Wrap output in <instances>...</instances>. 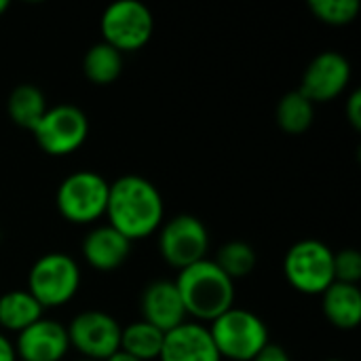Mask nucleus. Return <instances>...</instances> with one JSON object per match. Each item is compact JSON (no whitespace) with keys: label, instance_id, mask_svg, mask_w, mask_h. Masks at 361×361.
Returning a JSON list of instances; mask_svg holds the SVG:
<instances>
[{"label":"nucleus","instance_id":"19","mask_svg":"<svg viewBox=\"0 0 361 361\" xmlns=\"http://www.w3.org/2000/svg\"><path fill=\"white\" fill-rule=\"evenodd\" d=\"M123 53H118L116 49H112L106 42H95L85 51L82 57V74L89 82L106 87L112 85L121 74H123Z\"/></svg>","mask_w":361,"mask_h":361},{"label":"nucleus","instance_id":"30","mask_svg":"<svg viewBox=\"0 0 361 361\" xmlns=\"http://www.w3.org/2000/svg\"><path fill=\"white\" fill-rule=\"evenodd\" d=\"M326 361H343V360H334V357H332V360H326Z\"/></svg>","mask_w":361,"mask_h":361},{"label":"nucleus","instance_id":"29","mask_svg":"<svg viewBox=\"0 0 361 361\" xmlns=\"http://www.w3.org/2000/svg\"><path fill=\"white\" fill-rule=\"evenodd\" d=\"M8 6H11V4H8V0H0V15H2V13H6V11H8Z\"/></svg>","mask_w":361,"mask_h":361},{"label":"nucleus","instance_id":"18","mask_svg":"<svg viewBox=\"0 0 361 361\" xmlns=\"http://www.w3.org/2000/svg\"><path fill=\"white\" fill-rule=\"evenodd\" d=\"M47 97L40 91V87L32 85V82H21L17 85L6 99V112L11 116V121L21 127L32 131L34 125L40 121V116L47 112Z\"/></svg>","mask_w":361,"mask_h":361},{"label":"nucleus","instance_id":"15","mask_svg":"<svg viewBox=\"0 0 361 361\" xmlns=\"http://www.w3.org/2000/svg\"><path fill=\"white\" fill-rule=\"evenodd\" d=\"M131 241H127L118 231H114L110 224L93 226L80 245L85 262L97 271V273H112L121 269L129 254H131Z\"/></svg>","mask_w":361,"mask_h":361},{"label":"nucleus","instance_id":"1","mask_svg":"<svg viewBox=\"0 0 361 361\" xmlns=\"http://www.w3.org/2000/svg\"><path fill=\"white\" fill-rule=\"evenodd\" d=\"M108 224L118 231L127 241L152 237L165 222V203L161 190L146 178L127 173L110 182Z\"/></svg>","mask_w":361,"mask_h":361},{"label":"nucleus","instance_id":"23","mask_svg":"<svg viewBox=\"0 0 361 361\" xmlns=\"http://www.w3.org/2000/svg\"><path fill=\"white\" fill-rule=\"evenodd\" d=\"M309 11L328 25H347L355 21L360 13L357 0H309Z\"/></svg>","mask_w":361,"mask_h":361},{"label":"nucleus","instance_id":"9","mask_svg":"<svg viewBox=\"0 0 361 361\" xmlns=\"http://www.w3.org/2000/svg\"><path fill=\"white\" fill-rule=\"evenodd\" d=\"M159 233V254L176 271L192 267L207 258L209 252V231L192 214H178L161 224Z\"/></svg>","mask_w":361,"mask_h":361},{"label":"nucleus","instance_id":"24","mask_svg":"<svg viewBox=\"0 0 361 361\" xmlns=\"http://www.w3.org/2000/svg\"><path fill=\"white\" fill-rule=\"evenodd\" d=\"M334 281L360 286L361 254L355 247H345L341 252H334Z\"/></svg>","mask_w":361,"mask_h":361},{"label":"nucleus","instance_id":"16","mask_svg":"<svg viewBox=\"0 0 361 361\" xmlns=\"http://www.w3.org/2000/svg\"><path fill=\"white\" fill-rule=\"evenodd\" d=\"M322 313L338 330H355L361 322L360 286L334 281L322 294Z\"/></svg>","mask_w":361,"mask_h":361},{"label":"nucleus","instance_id":"11","mask_svg":"<svg viewBox=\"0 0 361 361\" xmlns=\"http://www.w3.org/2000/svg\"><path fill=\"white\" fill-rule=\"evenodd\" d=\"M351 82V61L338 51L315 55L300 78V93L311 104H328L345 93Z\"/></svg>","mask_w":361,"mask_h":361},{"label":"nucleus","instance_id":"14","mask_svg":"<svg viewBox=\"0 0 361 361\" xmlns=\"http://www.w3.org/2000/svg\"><path fill=\"white\" fill-rule=\"evenodd\" d=\"M159 361H222L205 324L184 322L165 334Z\"/></svg>","mask_w":361,"mask_h":361},{"label":"nucleus","instance_id":"4","mask_svg":"<svg viewBox=\"0 0 361 361\" xmlns=\"http://www.w3.org/2000/svg\"><path fill=\"white\" fill-rule=\"evenodd\" d=\"M80 281V267L70 254L47 252L30 267L27 292L42 309H59L78 294Z\"/></svg>","mask_w":361,"mask_h":361},{"label":"nucleus","instance_id":"10","mask_svg":"<svg viewBox=\"0 0 361 361\" xmlns=\"http://www.w3.org/2000/svg\"><path fill=\"white\" fill-rule=\"evenodd\" d=\"M121 330L116 317L97 309L80 311L66 326L70 349L89 361H106L114 355L121 349Z\"/></svg>","mask_w":361,"mask_h":361},{"label":"nucleus","instance_id":"21","mask_svg":"<svg viewBox=\"0 0 361 361\" xmlns=\"http://www.w3.org/2000/svg\"><path fill=\"white\" fill-rule=\"evenodd\" d=\"M165 334L146 322H131L121 330V351L140 361H154L161 355Z\"/></svg>","mask_w":361,"mask_h":361},{"label":"nucleus","instance_id":"25","mask_svg":"<svg viewBox=\"0 0 361 361\" xmlns=\"http://www.w3.org/2000/svg\"><path fill=\"white\" fill-rule=\"evenodd\" d=\"M345 114H347V121L351 123V127L355 131L361 129V91L355 89L349 93L347 97V104H345Z\"/></svg>","mask_w":361,"mask_h":361},{"label":"nucleus","instance_id":"26","mask_svg":"<svg viewBox=\"0 0 361 361\" xmlns=\"http://www.w3.org/2000/svg\"><path fill=\"white\" fill-rule=\"evenodd\" d=\"M252 361H292V357H290V353L281 345L269 343Z\"/></svg>","mask_w":361,"mask_h":361},{"label":"nucleus","instance_id":"31","mask_svg":"<svg viewBox=\"0 0 361 361\" xmlns=\"http://www.w3.org/2000/svg\"><path fill=\"white\" fill-rule=\"evenodd\" d=\"M74 361H89V360H80V357H78V360H74Z\"/></svg>","mask_w":361,"mask_h":361},{"label":"nucleus","instance_id":"8","mask_svg":"<svg viewBox=\"0 0 361 361\" xmlns=\"http://www.w3.org/2000/svg\"><path fill=\"white\" fill-rule=\"evenodd\" d=\"M32 135L49 157H68L76 152L89 137V118L74 104H57L47 108L34 125Z\"/></svg>","mask_w":361,"mask_h":361},{"label":"nucleus","instance_id":"22","mask_svg":"<svg viewBox=\"0 0 361 361\" xmlns=\"http://www.w3.org/2000/svg\"><path fill=\"white\" fill-rule=\"evenodd\" d=\"M214 262L220 267L222 273H226V277L237 281V279L250 277L254 273V269L258 264V254L247 241L235 239V241L224 243L218 250Z\"/></svg>","mask_w":361,"mask_h":361},{"label":"nucleus","instance_id":"6","mask_svg":"<svg viewBox=\"0 0 361 361\" xmlns=\"http://www.w3.org/2000/svg\"><path fill=\"white\" fill-rule=\"evenodd\" d=\"M283 277L305 296H322L334 283V252L319 239H300L283 256Z\"/></svg>","mask_w":361,"mask_h":361},{"label":"nucleus","instance_id":"3","mask_svg":"<svg viewBox=\"0 0 361 361\" xmlns=\"http://www.w3.org/2000/svg\"><path fill=\"white\" fill-rule=\"evenodd\" d=\"M222 360L252 361L269 343L264 319L247 309L233 307L207 326Z\"/></svg>","mask_w":361,"mask_h":361},{"label":"nucleus","instance_id":"28","mask_svg":"<svg viewBox=\"0 0 361 361\" xmlns=\"http://www.w3.org/2000/svg\"><path fill=\"white\" fill-rule=\"evenodd\" d=\"M106 361H140V360H135V357H131L129 353H125V351H121V349H118L114 355H110Z\"/></svg>","mask_w":361,"mask_h":361},{"label":"nucleus","instance_id":"27","mask_svg":"<svg viewBox=\"0 0 361 361\" xmlns=\"http://www.w3.org/2000/svg\"><path fill=\"white\" fill-rule=\"evenodd\" d=\"M0 361H19L17 360V351L11 338H6L4 332H0Z\"/></svg>","mask_w":361,"mask_h":361},{"label":"nucleus","instance_id":"17","mask_svg":"<svg viewBox=\"0 0 361 361\" xmlns=\"http://www.w3.org/2000/svg\"><path fill=\"white\" fill-rule=\"evenodd\" d=\"M44 309L27 290H11L0 296V330L23 332L42 317Z\"/></svg>","mask_w":361,"mask_h":361},{"label":"nucleus","instance_id":"5","mask_svg":"<svg viewBox=\"0 0 361 361\" xmlns=\"http://www.w3.org/2000/svg\"><path fill=\"white\" fill-rule=\"evenodd\" d=\"M110 182L91 169H78L66 176L55 192V205L70 224L87 226L106 216Z\"/></svg>","mask_w":361,"mask_h":361},{"label":"nucleus","instance_id":"2","mask_svg":"<svg viewBox=\"0 0 361 361\" xmlns=\"http://www.w3.org/2000/svg\"><path fill=\"white\" fill-rule=\"evenodd\" d=\"M173 283L180 292L186 315L199 324H212L235 307V281L209 258L178 271Z\"/></svg>","mask_w":361,"mask_h":361},{"label":"nucleus","instance_id":"20","mask_svg":"<svg viewBox=\"0 0 361 361\" xmlns=\"http://www.w3.org/2000/svg\"><path fill=\"white\" fill-rule=\"evenodd\" d=\"M275 121L288 135H302L315 121V104H311L298 89L288 91L275 108Z\"/></svg>","mask_w":361,"mask_h":361},{"label":"nucleus","instance_id":"13","mask_svg":"<svg viewBox=\"0 0 361 361\" xmlns=\"http://www.w3.org/2000/svg\"><path fill=\"white\" fill-rule=\"evenodd\" d=\"M140 313H142V322L154 326L163 334L188 322L180 292L176 283L169 279H154L142 290Z\"/></svg>","mask_w":361,"mask_h":361},{"label":"nucleus","instance_id":"32","mask_svg":"<svg viewBox=\"0 0 361 361\" xmlns=\"http://www.w3.org/2000/svg\"><path fill=\"white\" fill-rule=\"evenodd\" d=\"M0 239H2V235H0Z\"/></svg>","mask_w":361,"mask_h":361},{"label":"nucleus","instance_id":"7","mask_svg":"<svg viewBox=\"0 0 361 361\" xmlns=\"http://www.w3.org/2000/svg\"><path fill=\"white\" fill-rule=\"evenodd\" d=\"M154 32V17L140 0H116L108 4L99 17L102 42L118 53H135L144 49Z\"/></svg>","mask_w":361,"mask_h":361},{"label":"nucleus","instance_id":"12","mask_svg":"<svg viewBox=\"0 0 361 361\" xmlns=\"http://www.w3.org/2000/svg\"><path fill=\"white\" fill-rule=\"evenodd\" d=\"M13 345L19 361H63L70 351L66 326L49 317L19 332Z\"/></svg>","mask_w":361,"mask_h":361}]
</instances>
